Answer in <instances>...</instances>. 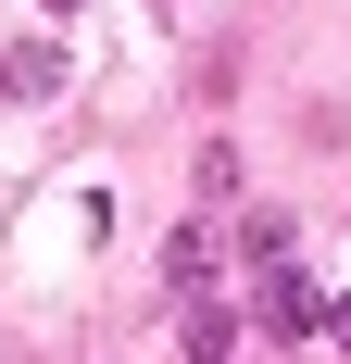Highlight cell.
Listing matches in <instances>:
<instances>
[{
    "label": "cell",
    "instance_id": "6da1fadb",
    "mask_svg": "<svg viewBox=\"0 0 351 364\" xmlns=\"http://www.w3.org/2000/svg\"><path fill=\"white\" fill-rule=\"evenodd\" d=\"M264 327H276V339H314V327H326L314 277H264Z\"/></svg>",
    "mask_w": 351,
    "mask_h": 364
},
{
    "label": "cell",
    "instance_id": "7a4b0ae2",
    "mask_svg": "<svg viewBox=\"0 0 351 364\" xmlns=\"http://www.w3.org/2000/svg\"><path fill=\"white\" fill-rule=\"evenodd\" d=\"M0 88H13V101H50V88H63V50H50V38H38V50H13V63H0Z\"/></svg>",
    "mask_w": 351,
    "mask_h": 364
},
{
    "label": "cell",
    "instance_id": "3957f363",
    "mask_svg": "<svg viewBox=\"0 0 351 364\" xmlns=\"http://www.w3.org/2000/svg\"><path fill=\"white\" fill-rule=\"evenodd\" d=\"M326 339H339V352H351V301H326Z\"/></svg>",
    "mask_w": 351,
    "mask_h": 364
},
{
    "label": "cell",
    "instance_id": "277c9868",
    "mask_svg": "<svg viewBox=\"0 0 351 364\" xmlns=\"http://www.w3.org/2000/svg\"><path fill=\"white\" fill-rule=\"evenodd\" d=\"M50 13H75V0H50Z\"/></svg>",
    "mask_w": 351,
    "mask_h": 364
}]
</instances>
